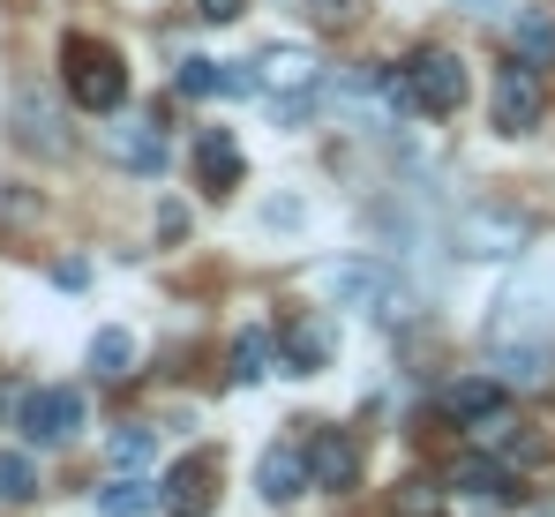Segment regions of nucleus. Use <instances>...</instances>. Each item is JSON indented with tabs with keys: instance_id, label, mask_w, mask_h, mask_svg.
<instances>
[{
	"instance_id": "obj_18",
	"label": "nucleus",
	"mask_w": 555,
	"mask_h": 517,
	"mask_svg": "<svg viewBox=\"0 0 555 517\" xmlns=\"http://www.w3.org/2000/svg\"><path fill=\"white\" fill-rule=\"evenodd\" d=\"M151 510H166V503H158V488L143 473H120V480L98 488V517H151Z\"/></svg>"
},
{
	"instance_id": "obj_10",
	"label": "nucleus",
	"mask_w": 555,
	"mask_h": 517,
	"mask_svg": "<svg viewBox=\"0 0 555 517\" xmlns=\"http://www.w3.org/2000/svg\"><path fill=\"white\" fill-rule=\"evenodd\" d=\"M8 135L30 151V158H68V128H61V105L46 98V90H15L8 98Z\"/></svg>"
},
{
	"instance_id": "obj_1",
	"label": "nucleus",
	"mask_w": 555,
	"mask_h": 517,
	"mask_svg": "<svg viewBox=\"0 0 555 517\" xmlns=\"http://www.w3.org/2000/svg\"><path fill=\"white\" fill-rule=\"evenodd\" d=\"M480 345H488V367L503 383H541L548 375V345H555V270H511L503 293L488 300V323H480Z\"/></svg>"
},
{
	"instance_id": "obj_7",
	"label": "nucleus",
	"mask_w": 555,
	"mask_h": 517,
	"mask_svg": "<svg viewBox=\"0 0 555 517\" xmlns=\"http://www.w3.org/2000/svg\"><path fill=\"white\" fill-rule=\"evenodd\" d=\"M15 428H23V442H76V428H83V390H68V383L23 390L15 398Z\"/></svg>"
},
{
	"instance_id": "obj_17",
	"label": "nucleus",
	"mask_w": 555,
	"mask_h": 517,
	"mask_svg": "<svg viewBox=\"0 0 555 517\" xmlns=\"http://www.w3.org/2000/svg\"><path fill=\"white\" fill-rule=\"evenodd\" d=\"M256 488H263V503H293V495L308 488V457H300V450H263Z\"/></svg>"
},
{
	"instance_id": "obj_12",
	"label": "nucleus",
	"mask_w": 555,
	"mask_h": 517,
	"mask_svg": "<svg viewBox=\"0 0 555 517\" xmlns=\"http://www.w3.org/2000/svg\"><path fill=\"white\" fill-rule=\"evenodd\" d=\"M158 503H166L173 517H210V510H218V457H203V450H195V457H181V465L166 473Z\"/></svg>"
},
{
	"instance_id": "obj_20",
	"label": "nucleus",
	"mask_w": 555,
	"mask_h": 517,
	"mask_svg": "<svg viewBox=\"0 0 555 517\" xmlns=\"http://www.w3.org/2000/svg\"><path fill=\"white\" fill-rule=\"evenodd\" d=\"M38 495V465L23 450H0V503H30Z\"/></svg>"
},
{
	"instance_id": "obj_9",
	"label": "nucleus",
	"mask_w": 555,
	"mask_h": 517,
	"mask_svg": "<svg viewBox=\"0 0 555 517\" xmlns=\"http://www.w3.org/2000/svg\"><path fill=\"white\" fill-rule=\"evenodd\" d=\"M256 90H278V120H293L315 98V53L308 46H263L256 53Z\"/></svg>"
},
{
	"instance_id": "obj_27",
	"label": "nucleus",
	"mask_w": 555,
	"mask_h": 517,
	"mask_svg": "<svg viewBox=\"0 0 555 517\" xmlns=\"http://www.w3.org/2000/svg\"><path fill=\"white\" fill-rule=\"evenodd\" d=\"M195 8H203V15H210V23H233V15H241V8H248V0H195Z\"/></svg>"
},
{
	"instance_id": "obj_19",
	"label": "nucleus",
	"mask_w": 555,
	"mask_h": 517,
	"mask_svg": "<svg viewBox=\"0 0 555 517\" xmlns=\"http://www.w3.org/2000/svg\"><path fill=\"white\" fill-rule=\"evenodd\" d=\"M128 367H135V331L105 323V331L91 338V375H98V383H120Z\"/></svg>"
},
{
	"instance_id": "obj_3",
	"label": "nucleus",
	"mask_w": 555,
	"mask_h": 517,
	"mask_svg": "<svg viewBox=\"0 0 555 517\" xmlns=\"http://www.w3.org/2000/svg\"><path fill=\"white\" fill-rule=\"evenodd\" d=\"M61 90L83 113H120L128 105V61L113 46H98V38L76 30V38H61Z\"/></svg>"
},
{
	"instance_id": "obj_24",
	"label": "nucleus",
	"mask_w": 555,
	"mask_h": 517,
	"mask_svg": "<svg viewBox=\"0 0 555 517\" xmlns=\"http://www.w3.org/2000/svg\"><path fill=\"white\" fill-rule=\"evenodd\" d=\"M120 158L135 172H158L166 166V143H158V135H120Z\"/></svg>"
},
{
	"instance_id": "obj_28",
	"label": "nucleus",
	"mask_w": 555,
	"mask_h": 517,
	"mask_svg": "<svg viewBox=\"0 0 555 517\" xmlns=\"http://www.w3.org/2000/svg\"><path fill=\"white\" fill-rule=\"evenodd\" d=\"M465 8H473V15H503L511 0H465Z\"/></svg>"
},
{
	"instance_id": "obj_14",
	"label": "nucleus",
	"mask_w": 555,
	"mask_h": 517,
	"mask_svg": "<svg viewBox=\"0 0 555 517\" xmlns=\"http://www.w3.org/2000/svg\"><path fill=\"white\" fill-rule=\"evenodd\" d=\"M451 488H459L465 503H518V495H526L503 457H459V465H451Z\"/></svg>"
},
{
	"instance_id": "obj_16",
	"label": "nucleus",
	"mask_w": 555,
	"mask_h": 517,
	"mask_svg": "<svg viewBox=\"0 0 555 517\" xmlns=\"http://www.w3.org/2000/svg\"><path fill=\"white\" fill-rule=\"evenodd\" d=\"M263 375H278V331L271 323H248L233 338V383H263Z\"/></svg>"
},
{
	"instance_id": "obj_15",
	"label": "nucleus",
	"mask_w": 555,
	"mask_h": 517,
	"mask_svg": "<svg viewBox=\"0 0 555 517\" xmlns=\"http://www.w3.org/2000/svg\"><path fill=\"white\" fill-rule=\"evenodd\" d=\"M195 172H203L210 195H233V188L248 180V158H241V143H233L225 128H203V135H195Z\"/></svg>"
},
{
	"instance_id": "obj_2",
	"label": "nucleus",
	"mask_w": 555,
	"mask_h": 517,
	"mask_svg": "<svg viewBox=\"0 0 555 517\" xmlns=\"http://www.w3.org/2000/svg\"><path fill=\"white\" fill-rule=\"evenodd\" d=\"M315 293L331 300V308H353V315H369L383 331H398L421 300H413V285H405V270H390L383 256H346V262H323L315 270Z\"/></svg>"
},
{
	"instance_id": "obj_25",
	"label": "nucleus",
	"mask_w": 555,
	"mask_h": 517,
	"mask_svg": "<svg viewBox=\"0 0 555 517\" xmlns=\"http://www.w3.org/2000/svg\"><path fill=\"white\" fill-rule=\"evenodd\" d=\"M263 225H271V233H293V225H308V203H300V195H271V203H263Z\"/></svg>"
},
{
	"instance_id": "obj_22",
	"label": "nucleus",
	"mask_w": 555,
	"mask_h": 517,
	"mask_svg": "<svg viewBox=\"0 0 555 517\" xmlns=\"http://www.w3.org/2000/svg\"><path fill=\"white\" fill-rule=\"evenodd\" d=\"M218 83H225V68H218V61H203V53H188L181 76H173V90H181V98H210Z\"/></svg>"
},
{
	"instance_id": "obj_4",
	"label": "nucleus",
	"mask_w": 555,
	"mask_h": 517,
	"mask_svg": "<svg viewBox=\"0 0 555 517\" xmlns=\"http://www.w3.org/2000/svg\"><path fill=\"white\" fill-rule=\"evenodd\" d=\"M451 248L465 262H511L518 248H533V218L511 203H465L451 218Z\"/></svg>"
},
{
	"instance_id": "obj_6",
	"label": "nucleus",
	"mask_w": 555,
	"mask_h": 517,
	"mask_svg": "<svg viewBox=\"0 0 555 517\" xmlns=\"http://www.w3.org/2000/svg\"><path fill=\"white\" fill-rule=\"evenodd\" d=\"M541 105H548V90H541V68L526 61V53H511L503 68H495V83H488V120H495V135H533L541 128Z\"/></svg>"
},
{
	"instance_id": "obj_21",
	"label": "nucleus",
	"mask_w": 555,
	"mask_h": 517,
	"mask_svg": "<svg viewBox=\"0 0 555 517\" xmlns=\"http://www.w3.org/2000/svg\"><path fill=\"white\" fill-rule=\"evenodd\" d=\"M105 457H113L120 473H143V465L158 457V435H151V428H120V435H113V450H105Z\"/></svg>"
},
{
	"instance_id": "obj_13",
	"label": "nucleus",
	"mask_w": 555,
	"mask_h": 517,
	"mask_svg": "<svg viewBox=\"0 0 555 517\" xmlns=\"http://www.w3.org/2000/svg\"><path fill=\"white\" fill-rule=\"evenodd\" d=\"M278 345H285V352H278V375H323V367H331V352H338V331H331L323 315H315V323L300 315Z\"/></svg>"
},
{
	"instance_id": "obj_23",
	"label": "nucleus",
	"mask_w": 555,
	"mask_h": 517,
	"mask_svg": "<svg viewBox=\"0 0 555 517\" xmlns=\"http://www.w3.org/2000/svg\"><path fill=\"white\" fill-rule=\"evenodd\" d=\"M518 53H526V61H555V23L548 15H518Z\"/></svg>"
},
{
	"instance_id": "obj_11",
	"label": "nucleus",
	"mask_w": 555,
	"mask_h": 517,
	"mask_svg": "<svg viewBox=\"0 0 555 517\" xmlns=\"http://www.w3.org/2000/svg\"><path fill=\"white\" fill-rule=\"evenodd\" d=\"M300 457H308V488H323V495H346L361 480V450L346 428H315L300 442Z\"/></svg>"
},
{
	"instance_id": "obj_5",
	"label": "nucleus",
	"mask_w": 555,
	"mask_h": 517,
	"mask_svg": "<svg viewBox=\"0 0 555 517\" xmlns=\"http://www.w3.org/2000/svg\"><path fill=\"white\" fill-rule=\"evenodd\" d=\"M398 83H405V105L428 113V120H451V113H465V98H473L465 61H459V53H443V46H436V53H413Z\"/></svg>"
},
{
	"instance_id": "obj_8",
	"label": "nucleus",
	"mask_w": 555,
	"mask_h": 517,
	"mask_svg": "<svg viewBox=\"0 0 555 517\" xmlns=\"http://www.w3.org/2000/svg\"><path fill=\"white\" fill-rule=\"evenodd\" d=\"M503 398H511V383H503V375L488 367V375H459V383L443 390V413H451L459 428H473L480 442H488V435H503V428H511Z\"/></svg>"
},
{
	"instance_id": "obj_26",
	"label": "nucleus",
	"mask_w": 555,
	"mask_h": 517,
	"mask_svg": "<svg viewBox=\"0 0 555 517\" xmlns=\"http://www.w3.org/2000/svg\"><path fill=\"white\" fill-rule=\"evenodd\" d=\"M53 285H68V293H76V285H91V270H83V262H53Z\"/></svg>"
}]
</instances>
